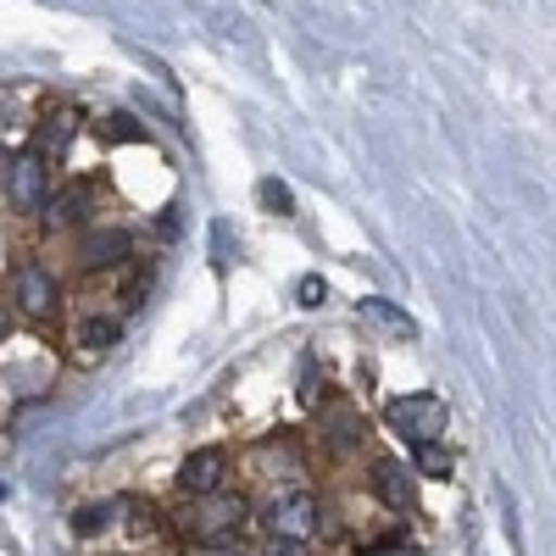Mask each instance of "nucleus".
I'll use <instances>...</instances> for the list:
<instances>
[{
    "label": "nucleus",
    "instance_id": "1",
    "mask_svg": "<svg viewBox=\"0 0 556 556\" xmlns=\"http://www.w3.org/2000/svg\"><path fill=\"white\" fill-rule=\"evenodd\" d=\"M162 523H173V534H184L190 545H240L256 523V506L240 490H217L206 501L178 506V513H162Z\"/></svg>",
    "mask_w": 556,
    "mask_h": 556
},
{
    "label": "nucleus",
    "instance_id": "2",
    "mask_svg": "<svg viewBox=\"0 0 556 556\" xmlns=\"http://www.w3.org/2000/svg\"><path fill=\"white\" fill-rule=\"evenodd\" d=\"M256 529H267L273 540H312L317 529H323V501H317V490H285V495H273L262 513H256Z\"/></svg>",
    "mask_w": 556,
    "mask_h": 556
},
{
    "label": "nucleus",
    "instance_id": "3",
    "mask_svg": "<svg viewBox=\"0 0 556 556\" xmlns=\"http://www.w3.org/2000/svg\"><path fill=\"white\" fill-rule=\"evenodd\" d=\"M12 312H23L34 323H51L62 312V278L45 262H23L12 278Z\"/></svg>",
    "mask_w": 556,
    "mask_h": 556
},
{
    "label": "nucleus",
    "instance_id": "4",
    "mask_svg": "<svg viewBox=\"0 0 556 556\" xmlns=\"http://www.w3.org/2000/svg\"><path fill=\"white\" fill-rule=\"evenodd\" d=\"M228 479H235V456H228V445H201V451L184 456L178 495H184V501H206V495L228 490Z\"/></svg>",
    "mask_w": 556,
    "mask_h": 556
},
{
    "label": "nucleus",
    "instance_id": "5",
    "mask_svg": "<svg viewBox=\"0 0 556 556\" xmlns=\"http://www.w3.org/2000/svg\"><path fill=\"white\" fill-rule=\"evenodd\" d=\"M384 424L406 440V445H424L445 434V401L440 395H401L384 406Z\"/></svg>",
    "mask_w": 556,
    "mask_h": 556
},
{
    "label": "nucleus",
    "instance_id": "6",
    "mask_svg": "<svg viewBox=\"0 0 556 556\" xmlns=\"http://www.w3.org/2000/svg\"><path fill=\"white\" fill-rule=\"evenodd\" d=\"M89 212H96V190H89L84 178H73V184H62V190L45 195L39 223L51 228V235H67V228H84L89 223Z\"/></svg>",
    "mask_w": 556,
    "mask_h": 556
},
{
    "label": "nucleus",
    "instance_id": "7",
    "mask_svg": "<svg viewBox=\"0 0 556 556\" xmlns=\"http://www.w3.org/2000/svg\"><path fill=\"white\" fill-rule=\"evenodd\" d=\"M7 195L17 212H39L45 195H51V167H45L39 151H23L12 167H7Z\"/></svg>",
    "mask_w": 556,
    "mask_h": 556
},
{
    "label": "nucleus",
    "instance_id": "8",
    "mask_svg": "<svg viewBox=\"0 0 556 556\" xmlns=\"http://www.w3.org/2000/svg\"><path fill=\"white\" fill-rule=\"evenodd\" d=\"M374 495L390 506V513H412L417 506V473L406 468V462H395V456H379L374 462Z\"/></svg>",
    "mask_w": 556,
    "mask_h": 556
},
{
    "label": "nucleus",
    "instance_id": "9",
    "mask_svg": "<svg viewBox=\"0 0 556 556\" xmlns=\"http://www.w3.org/2000/svg\"><path fill=\"white\" fill-rule=\"evenodd\" d=\"M117 334H123L117 317H84L78 329H73V340H67V345H73V362H78V367H96V362L117 345Z\"/></svg>",
    "mask_w": 556,
    "mask_h": 556
},
{
    "label": "nucleus",
    "instance_id": "10",
    "mask_svg": "<svg viewBox=\"0 0 556 556\" xmlns=\"http://www.w3.org/2000/svg\"><path fill=\"white\" fill-rule=\"evenodd\" d=\"M73 139H78V106L62 101V106H51V112L39 117V128H34V151L51 162V156H67Z\"/></svg>",
    "mask_w": 556,
    "mask_h": 556
},
{
    "label": "nucleus",
    "instance_id": "11",
    "mask_svg": "<svg viewBox=\"0 0 556 556\" xmlns=\"http://www.w3.org/2000/svg\"><path fill=\"white\" fill-rule=\"evenodd\" d=\"M134 256V235L128 228H101V235H89L84 245H78V262L96 273V267H117V262H128Z\"/></svg>",
    "mask_w": 556,
    "mask_h": 556
},
{
    "label": "nucleus",
    "instance_id": "12",
    "mask_svg": "<svg viewBox=\"0 0 556 556\" xmlns=\"http://www.w3.org/2000/svg\"><path fill=\"white\" fill-rule=\"evenodd\" d=\"M362 417L356 412H345V406H329V412H323V451H329V456H351L356 445H362Z\"/></svg>",
    "mask_w": 556,
    "mask_h": 556
},
{
    "label": "nucleus",
    "instance_id": "13",
    "mask_svg": "<svg viewBox=\"0 0 556 556\" xmlns=\"http://www.w3.org/2000/svg\"><path fill=\"white\" fill-rule=\"evenodd\" d=\"M112 523H117V501L78 506V513H73V534H78V540H96V534H106Z\"/></svg>",
    "mask_w": 556,
    "mask_h": 556
},
{
    "label": "nucleus",
    "instance_id": "14",
    "mask_svg": "<svg viewBox=\"0 0 556 556\" xmlns=\"http://www.w3.org/2000/svg\"><path fill=\"white\" fill-rule=\"evenodd\" d=\"M362 317H374L379 329H390V334H401V340H412V334H417V329H412V317H406L401 306L379 301V295H367V301H362Z\"/></svg>",
    "mask_w": 556,
    "mask_h": 556
},
{
    "label": "nucleus",
    "instance_id": "15",
    "mask_svg": "<svg viewBox=\"0 0 556 556\" xmlns=\"http://www.w3.org/2000/svg\"><path fill=\"white\" fill-rule=\"evenodd\" d=\"M412 473H424V479H445V473H451V451H445L440 440L412 445Z\"/></svg>",
    "mask_w": 556,
    "mask_h": 556
},
{
    "label": "nucleus",
    "instance_id": "16",
    "mask_svg": "<svg viewBox=\"0 0 556 556\" xmlns=\"http://www.w3.org/2000/svg\"><path fill=\"white\" fill-rule=\"evenodd\" d=\"M256 201H262L273 217H295V195H290V184H278V178H262V184H256Z\"/></svg>",
    "mask_w": 556,
    "mask_h": 556
},
{
    "label": "nucleus",
    "instance_id": "17",
    "mask_svg": "<svg viewBox=\"0 0 556 556\" xmlns=\"http://www.w3.org/2000/svg\"><path fill=\"white\" fill-rule=\"evenodd\" d=\"M295 301H301V306H323V301H329V285H323L317 273H306L301 285H295Z\"/></svg>",
    "mask_w": 556,
    "mask_h": 556
},
{
    "label": "nucleus",
    "instance_id": "18",
    "mask_svg": "<svg viewBox=\"0 0 556 556\" xmlns=\"http://www.w3.org/2000/svg\"><path fill=\"white\" fill-rule=\"evenodd\" d=\"M106 139H146V128H134V117H106Z\"/></svg>",
    "mask_w": 556,
    "mask_h": 556
},
{
    "label": "nucleus",
    "instance_id": "19",
    "mask_svg": "<svg viewBox=\"0 0 556 556\" xmlns=\"http://www.w3.org/2000/svg\"><path fill=\"white\" fill-rule=\"evenodd\" d=\"M251 556H306V545H301V540H273V534H267V545L251 551Z\"/></svg>",
    "mask_w": 556,
    "mask_h": 556
},
{
    "label": "nucleus",
    "instance_id": "20",
    "mask_svg": "<svg viewBox=\"0 0 556 556\" xmlns=\"http://www.w3.org/2000/svg\"><path fill=\"white\" fill-rule=\"evenodd\" d=\"M184 556H251L245 545H190Z\"/></svg>",
    "mask_w": 556,
    "mask_h": 556
},
{
    "label": "nucleus",
    "instance_id": "21",
    "mask_svg": "<svg viewBox=\"0 0 556 556\" xmlns=\"http://www.w3.org/2000/svg\"><path fill=\"white\" fill-rule=\"evenodd\" d=\"M212 245H217V262H228V223H212Z\"/></svg>",
    "mask_w": 556,
    "mask_h": 556
},
{
    "label": "nucleus",
    "instance_id": "22",
    "mask_svg": "<svg viewBox=\"0 0 556 556\" xmlns=\"http://www.w3.org/2000/svg\"><path fill=\"white\" fill-rule=\"evenodd\" d=\"M12 317H17L12 301H0V345H7V334H12Z\"/></svg>",
    "mask_w": 556,
    "mask_h": 556
},
{
    "label": "nucleus",
    "instance_id": "23",
    "mask_svg": "<svg viewBox=\"0 0 556 556\" xmlns=\"http://www.w3.org/2000/svg\"><path fill=\"white\" fill-rule=\"evenodd\" d=\"M0 501H7V484H0Z\"/></svg>",
    "mask_w": 556,
    "mask_h": 556
}]
</instances>
